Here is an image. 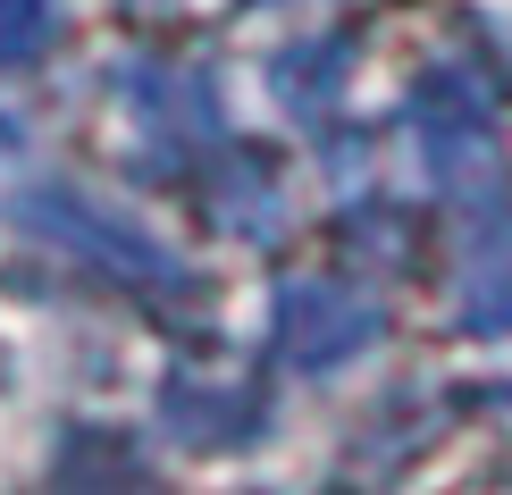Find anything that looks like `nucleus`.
I'll return each instance as SVG.
<instances>
[{
    "label": "nucleus",
    "instance_id": "nucleus-1",
    "mask_svg": "<svg viewBox=\"0 0 512 495\" xmlns=\"http://www.w3.org/2000/svg\"><path fill=\"white\" fill-rule=\"evenodd\" d=\"M496 110H504L496 68H479V59H462V51H437L429 68H420V84H412V143H420V160H429L437 193H454V202H487V193H496V177H504Z\"/></svg>",
    "mask_w": 512,
    "mask_h": 495
},
{
    "label": "nucleus",
    "instance_id": "nucleus-2",
    "mask_svg": "<svg viewBox=\"0 0 512 495\" xmlns=\"http://www.w3.org/2000/svg\"><path fill=\"white\" fill-rule=\"evenodd\" d=\"M17 219H26L34 235H51V244H68L76 261H101L110 277L143 286V294H194V269L168 261V244H152L135 219H118V210L93 202V193L42 185V193H26V202H17Z\"/></svg>",
    "mask_w": 512,
    "mask_h": 495
},
{
    "label": "nucleus",
    "instance_id": "nucleus-3",
    "mask_svg": "<svg viewBox=\"0 0 512 495\" xmlns=\"http://www.w3.org/2000/svg\"><path fill=\"white\" fill-rule=\"evenodd\" d=\"M378 336H387V311L361 286H336V277H294V286H277L269 353L286 361V370L328 378V370H345V361H361Z\"/></svg>",
    "mask_w": 512,
    "mask_h": 495
},
{
    "label": "nucleus",
    "instance_id": "nucleus-4",
    "mask_svg": "<svg viewBox=\"0 0 512 495\" xmlns=\"http://www.w3.org/2000/svg\"><path fill=\"white\" fill-rule=\"evenodd\" d=\"M126 110L143 118V143H152V168L160 160H194L227 135V110H219V76L202 68H126L118 76Z\"/></svg>",
    "mask_w": 512,
    "mask_h": 495
},
{
    "label": "nucleus",
    "instance_id": "nucleus-5",
    "mask_svg": "<svg viewBox=\"0 0 512 495\" xmlns=\"http://www.w3.org/2000/svg\"><path fill=\"white\" fill-rule=\"evenodd\" d=\"M210 227L244 235V244H269V235L286 227V202H277L269 152H227V168L210 177Z\"/></svg>",
    "mask_w": 512,
    "mask_h": 495
},
{
    "label": "nucleus",
    "instance_id": "nucleus-6",
    "mask_svg": "<svg viewBox=\"0 0 512 495\" xmlns=\"http://www.w3.org/2000/svg\"><path fill=\"white\" fill-rule=\"evenodd\" d=\"M345 76H353V34H311V42H286V51L269 59V93L286 101L294 118L336 110Z\"/></svg>",
    "mask_w": 512,
    "mask_h": 495
},
{
    "label": "nucleus",
    "instance_id": "nucleus-7",
    "mask_svg": "<svg viewBox=\"0 0 512 495\" xmlns=\"http://www.w3.org/2000/svg\"><path fill=\"white\" fill-rule=\"evenodd\" d=\"M168 428H177L185 445H236V437H252V428H261V395L168 378Z\"/></svg>",
    "mask_w": 512,
    "mask_h": 495
},
{
    "label": "nucleus",
    "instance_id": "nucleus-8",
    "mask_svg": "<svg viewBox=\"0 0 512 495\" xmlns=\"http://www.w3.org/2000/svg\"><path fill=\"white\" fill-rule=\"evenodd\" d=\"M454 319H462L471 336H512V227H496V235L471 252L462 294H454Z\"/></svg>",
    "mask_w": 512,
    "mask_h": 495
},
{
    "label": "nucleus",
    "instance_id": "nucleus-9",
    "mask_svg": "<svg viewBox=\"0 0 512 495\" xmlns=\"http://www.w3.org/2000/svg\"><path fill=\"white\" fill-rule=\"evenodd\" d=\"M59 42V0H0V68H34Z\"/></svg>",
    "mask_w": 512,
    "mask_h": 495
},
{
    "label": "nucleus",
    "instance_id": "nucleus-10",
    "mask_svg": "<svg viewBox=\"0 0 512 495\" xmlns=\"http://www.w3.org/2000/svg\"><path fill=\"white\" fill-rule=\"evenodd\" d=\"M487 395H496V403H504V412H512V386H487Z\"/></svg>",
    "mask_w": 512,
    "mask_h": 495
},
{
    "label": "nucleus",
    "instance_id": "nucleus-11",
    "mask_svg": "<svg viewBox=\"0 0 512 495\" xmlns=\"http://www.w3.org/2000/svg\"><path fill=\"white\" fill-rule=\"evenodd\" d=\"M126 9H160V0H126Z\"/></svg>",
    "mask_w": 512,
    "mask_h": 495
},
{
    "label": "nucleus",
    "instance_id": "nucleus-12",
    "mask_svg": "<svg viewBox=\"0 0 512 495\" xmlns=\"http://www.w3.org/2000/svg\"><path fill=\"white\" fill-rule=\"evenodd\" d=\"M252 9H261V0H252Z\"/></svg>",
    "mask_w": 512,
    "mask_h": 495
}]
</instances>
